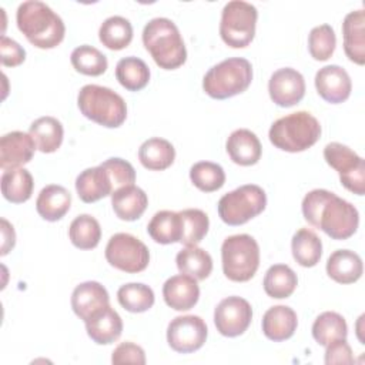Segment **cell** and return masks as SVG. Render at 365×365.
<instances>
[{"mask_svg": "<svg viewBox=\"0 0 365 365\" xmlns=\"http://www.w3.org/2000/svg\"><path fill=\"white\" fill-rule=\"evenodd\" d=\"M301 207L305 221L322 230L332 240H348L358 230V210L328 190L309 191L305 194Z\"/></svg>", "mask_w": 365, "mask_h": 365, "instance_id": "1", "label": "cell"}, {"mask_svg": "<svg viewBox=\"0 0 365 365\" xmlns=\"http://www.w3.org/2000/svg\"><path fill=\"white\" fill-rule=\"evenodd\" d=\"M16 21L24 37L38 48L57 47L66 34L61 17L38 0L23 1L17 7Z\"/></svg>", "mask_w": 365, "mask_h": 365, "instance_id": "2", "label": "cell"}, {"mask_svg": "<svg viewBox=\"0 0 365 365\" xmlns=\"http://www.w3.org/2000/svg\"><path fill=\"white\" fill-rule=\"evenodd\" d=\"M143 44L160 68L175 70L187 60V50L180 30L167 17L151 19L144 26Z\"/></svg>", "mask_w": 365, "mask_h": 365, "instance_id": "3", "label": "cell"}, {"mask_svg": "<svg viewBox=\"0 0 365 365\" xmlns=\"http://www.w3.org/2000/svg\"><path fill=\"white\" fill-rule=\"evenodd\" d=\"M321 135L319 121L308 111L291 113L272 123L268 137L274 147L299 153L312 147Z\"/></svg>", "mask_w": 365, "mask_h": 365, "instance_id": "4", "label": "cell"}, {"mask_svg": "<svg viewBox=\"0 0 365 365\" xmlns=\"http://www.w3.org/2000/svg\"><path fill=\"white\" fill-rule=\"evenodd\" d=\"M77 106L86 118L107 128H117L127 118L124 98L108 87L97 84L81 87L77 96Z\"/></svg>", "mask_w": 365, "mask_h": 365, "instance_id": "5", "label": "cell"}, {"mask_svg": "<svg viewBox=\"0 0 365 365\" xmlns=\"http://www.w3.org/2000/svg\"><path fill=\"white\" fill-rule=\"evenodd\" d=\"M252 80V66L247 58L231 57L212 66L202 78V88L217 100L244 93Z\"/></svg>", "mask_w": 365, "mask_h": 365, "instance_id": "6", "label": "cell"}, {"mask_svg": "<svg viewBox=\"0 0 365 365\" xmlns=\"http://www.w3.org/2000/svg\"><path fill=\"white\" fill-rule=\"evenodd\" d=\"M222 271L234 282L250 281L259 267V247L254 237L237 234L227 237L221 245Z\"/></svg>", "mask_w": 365, "mask_h": 365, "instance_id": "7", "label": "cell"}, {"mask_svg": "<svg viewBox=\"0 0 365 365\" xmlns=\"http://www.w3.org/2000/svg\"><path fill=\"white\" fill-rule=\"evenodd\" d=\"M267 205V194L257 184L241 185L224 194L217 205L220 218L228 225H242L261 214Z\"/></svg>", "mask_w": 365, "mask_h": 365, "instance_id": "8", "label": "cell"}, {"mask_svg": "<svg viewBox=\"0 0 365 365\" xmlns=\"http://www.w3.org/2000/svg\"><path fill=\"white\" fill-rule=\"evenodd\" d=\"M258 11L251 3L242 0L228 1L221 11L220 36L232 48L247 47L254 36Z\"/></svg>", "mask_w": 365, "mask_h": 365, "instance_id": "9", "label": "cell"}, {"mask_svg": "<svg viewBox=\"0 0 365 365\" xmlns=\"http://www.w3.org/2000/svg\"><path fill=\"white\" fill-rule=\"evenodd\" d=\"M106 259L120 271L137 274L148 267L150 251L137 237L127 232H117L106 245Z\"/></svg>", "mask_w": 365, "mask_h": 365, "instance_id": "10", "label": "cell"}, {"mask_svg": "<svg viewBox=\"0 0 365 365\" xmlns=\"http://www.w3.org/2000/svg\"><path fill=\"white\" fill-rule=\"evenodd\" d=\"M324 158L339 174L341 184L356 195L365 192V161L348 145L329 143L324 148Z\"/></svg>", "mask_w": 365, "mask_h": 365, "instance_id": "11", "label": "cell"}, {"mask_svg": "<svg viewBox=\"0 0 365 365\" xmlns=\"http://www.w3.org/2000/svg\"><path fill=\"white\" fill-rule=\"evenodd\" d=\"M207 335V325L198 315L175 317L167 328V342L171 349L180 354L198 351L205 344Z\"/></svg>", "mask_w": 365, "mask_h": 365, "instance_id": "12", "label": "cell"}, {"mask_svg": "<svg viewBox=\"0 0 365 365\" xmlns=\"http://www.w3.org/2000/svg\"><path fill=\"white\" fill-rule=\"evenodd\" d=\"M252 319L250 302L241 297L224 298L214 311V324L217 331L228 338L244 334Z\"/></svg>", "mask_w": 365, "mask_h": 365, "instance_id": "13", "label": "cell"}, {"mask_svg": "<svg viewBox=\"0 0 365 365\" xmlns=\"http://www.w3.org/2000/svg\"><path fill=\"white\" fill-rule=\"evenodd\" d=\"M271 100L279 107H292L305 96L304 76L291 67L278 68L268 81Z\"/></svg>", "mask_w": 365, "mask_h": 365, "instance_id": "14", "label": "cell"}, {"mask_svg": "<svg viewBox=\"0 0 365 365\" xmlns=\"http://www.w3.org/2000/svg\"><path fill=\"white\" fill-rule=\"evenodd\" d=\"M315 88L325 101L339 104L349 97L352 83L345 68L336 64H329L317 71Z\"/></svg>", "mask_w": 365, "mask_h": 365, "instance_id": "15", "label": "cell"}, {"mask_svg": "<svg viewBox=\"0 0 365 365\" xmlns=\"http://www.w3.org/2000/svg\"><path fill=\"white\" fill-rule=\"evenodd\" d=\"M37 145L33 137L23 131H11L0 138V167L1 170L19 168L34 155Z\"/></svg>", "mask_w": 365, "mask_h": 365, "instance_id": "16", "label": "cell"}, {"mask_svg": "<svg viewBox=\"0 0 365 365\" xmlns=\"http://www.w3.org/2000/svg\"><path fill=\"white\" fill-rule=\"evenodd\" d=\"M107 305H110L108 292L97 281L81 282L71 294V308L84 322Z\"/></svg>", "mask_w": 365, "mask_h": 365, "instance_id": "17", "label": "cell"}, {"mask_svg": "<svg viewBox=\"0 0 365 365\" xmlns=\"http://www.w3.org/2000/svg\"><path fill=\"white\" fill-rule=\"evenodd\" d=\"M163 297L165 304L175 311L191 309L200 298V287L197 279L190 275L178 274L170 277L163 285Z\"/></svg>", "mask_w": 365, "mask_h": 365, "instance_id": "18", "label": "cell"}, {"mask_svg": "<svg viewBox=\"0 0 365 365\" xmlns=\"http://www.w3.org/2000/svg\"><path fill=\"white\" fill-rule=\"evenodd\" d=\"M342 36L346 57L362 66L365 63V13L362 9L345 16L342 23Z\"/></svg>", "mask_w": 365, "mask_h": 365, "instance_id": "19", "label": "cell"}, {"mask_svg": "<svg viewBox=\"0 0 365 365\" xmlns=\"http://www.w3.org/2000/svg\"><path fill=\"white\" fill-rule=\"evenodd\" d=\"M86 331L96 344L108 345L120 338L123 321L118 312L107 305L86 321Z\"/></svg>", "mask_w": 365, "mask_h": 365, "instance_id": "20", "label": "cell"}, {"mask_svg": "<svg viewBox=\"0 0 365 365\" xmlns=\"http://www.w3.org/2000/svg\"><path fill=\"white\" fill-rule=\"evenodd\" d=\"M225 147L232 163L244 167L257 164L262 153L258 137L255 133L247 128H238L232 131L227 140Z\"/></svg>", "mask_w": 365, "mask_h": 365, "instance_id": "21", "label": "cell"}, {"mask_svg": "<svg viewBox=\"0 0 365 365\" xmlns=\"http://www.w3.org/2000/svg\"><path fill=\"white\" fill-rule=\"evenodd\" d=\"M298 318L292 308L287 305L271 307L262 317V332L264 335L274 341L281 342L294 335L297 331Z\"/></svg>", "mask_w": 365, "mask_h": 365, "instance_id": "22", "label": "cell"}, {"mask_svg": "<svg viewBox=\"0 0 365 365\" xmlns=\"http://www.w3.org/2000/svg\"><path fill=\"white\" fill-rule=\"evenodd\" d=\"M76 190L83 202H96L113 194V184L107 171L101 167H90L76 178Z\"/></svg>", "mask_w": 365, "mask_h": 365, "instance_id": "23", "label": "cell"}, {"mask_svg": "<svg viewBox=\"0 0 365 365\" xmlns=\"http://www.w3.org/2000/svg\"><path fill=\"white\" fill-rule=\"evenodd\" d=\"M111 205L120 220L135 221L144 214L148 205V198L140 187L131 184L118 188L111 194Z\"/></svg>", "mask_w": 365, "mask_h": 365, "instance_id": "24", "label": "cell"}, {"mask_svg": "<svg viewBox=\"0 0 365 365\" xmlns=\"http://www.w3.org/2000/svg\"><path fill=\"white\" fill-rule=\"evenodd\" d=\"M71 194L57 184L46 185L36 200V210L38 215L46 221H58L70 210Z\"/></svg>", "mask_w": 365, "mask_h": 365, "instance_id": "25", "label": "cell"}, {"mask_svg": "<svg viewBox=\"0 0 365 365\" xmlns=\"http://www.w3.org/2000/svg\"><path fill=\"white\" fill-rule=\"evenodd\" d=\"M364 272L361 257L351 250H336L327 261V274L335 282L352 284L356 282Z\"/></svg>", "mask_w": 365, "mask_h": 365, "instance_id": "26", "label": "cell"}, {"mask_svg": "<svg viewBox=\"0 0 365 365\" xmlns=\"http://www.w3.org/2000/svg\"><path fill=\"white\" fill-rule=\"evenodd\" d=\"M174 158L175 148L165 138H148L138 148V160L147 170L163 171L174 163Z\"/></svg>", "mask_w": 365, "mask_h": 365, "instance_id": "27", "label": "cell"}, {"mask_svg": "<svg viewBox=\"0 0 365 365\" xmlns=\"http://www.w3.org/2000/svg\"><path fill=\"white\" fill-rule=\"evenodd\" d=\"M29 134L33 137L37 148L41 153L50 154L57 151L63 143V124L51 115L38 117L30 124Z\"/></svg>", "mask_w": 365, "mask_h": 365, "instance_id": "28", "label": "cell"}, {"mask_svg": "<svg viewBox=\"0 0 365 365\" xmlns=\"http://www.w3.org/2000/svg\"><path fill=\"white\" fill-rule=\"evenodd\" d=\"M0 184L3 197L13 204L26 202L31 197L34 188L33 175L29 170L21 167L6 170L1 174Z\"/></svg>", "mask_w": 365, "mask_h": 365, "instance_id": "29", "label": "cell"}, {"mask_svg": "<svg viewBox=\"0 0 365 365\" xmlns=\"http://www.w3.org/2000/svg\"><path fill=\"white\" fill-rule=\"evenodd\" d=\"M175 262L181 274L190 275L197 281L205 279L212 271L211 255L197 245H190L178 251Z\"/></svg>", "mask_w": 365, "mask_h": 365, "instance_id": "30", "label": "cell"}, {"mask_svg": "<svg viewBox=\"0 0 365 365\" xmlns=\"http://www.w3.org/2000/svg\"><path fill=\"white\" fill-rule=\"evenodd\" d=\"M294 259L301 267H315L322 255L321 238L309 228L298 230L291 240Z\"/></svg>", "mask_w": 365, "mask_h": 365, "instance_id": "31", "label": "cell"}, {"mask_svg": "<svg viewBox=\"0 0 365 365\" xmlns=\"http://www.w3.org/2000/svg\"><path fill=\"white\" fill-rule=\"evenodd\" d=\"M181 230L180 214L170 210L155 212L147 225L148 235L158 244L180 242Z\"/></svg>", "mask_w": 365, "mask_h": 365, "instance_id": "32", "label": "cell"}, {"mask_svg": "<svg viewBox=\"0 0 365 365\" xmlns=\"http://www.w3.org/2000/svg\"><path fill=\"white\" fill-rule=\"evenodd\" d=\"M264 291L268 297L282 299L291 297L298 285L297 274L285 264H275L268 268L264 277Z\"/></svg>", "mask_w": 365, "mask_h": 365, "instance_id": "33", "label": "cell"}, {"mask_svg": "<svg viewBox=\"0 0 365 365\" xmlns=\"http://www.w3.org/2000/svg\"><path fill=\"white\" fill-rule=\"evenodd\" d=\"M115 78L128 91H140L150 81V68L138 57L128 56L118 60L115 66Z\"/></svg>", "mask_w": 365, "mask_h": 365, "instance_id": "34", "label": "cell"}, {"mask_svg": "<svg viewBox=\"0 0 365 365\" xmlns=\"http://www.w3.org/2000/svg\"><path fill=\"white\" fill-rule=\"evenodd\" d=\"M98 38L110 50H123L133 40V26L123 16H111L101 23Z\"/></svg>", "mask_w": 365, "mask_h": 365, "instance_id": "35", "label": "cell"}, {"mask_svg": "<svg viewBox=\"0 0 365 365\" xmlns=\"http://www.w3.org/2000/svg\"><path fill=\"white\" fill-rule=\"evenodd\" d=\"M346 321L338 312L325 311L319 314L312 324V336L322 346H327L336 339H346Z\"/></svg>", "mask_w": 365, "mask_h": 365, "instance_id": "36", "label": "cell"}, {"mask_svg": "<svg viewBox=\"0 0 365 365\" xmlns=\"http://www.w3.org/2000/svg\"><path fill=\"white\" fill-rule=\"evenodd\" d=\"M68 237L74 247L80 250H93L100 242L101 228L94 217L90 214H81L71 221L68 227Z\"/></svg>", "mask_w": 365, "mask_h": 365, "instance_id": "37", "label": "cell"}, {"mask_svg": "<svg viewBox=\"0 0 365 365\" xmlns=\"http://www.w3.org/2000/svg\"><path fill=\"white\" fill-rule=\"evenodd\" d=\"M117 299L128 312L140 314L148 311L154 305L155 297L148 285L141 282H130L118 288Z\"/></svg>", "mask_w": 365, "mask_h": 365, "instance_id": "38", "label": "cell"}, {"mask_svg": "<svg viewBox=\"0 0 365 365\" xmlns=\"http://www.w3.org/2000/svg\"><path fill=\"white\" fill-rule=\"evenodd\" d=\"M181 217V240L185 247L197 245L208 232V215L198 208H187L178 212Z\"/></svg>", "mask_w": 365, "mask_h": 365, "instance_id": "39", "label": "cell"}, {"mask_svg": "<svg viewBox=\"0 0 365 365\" xmlns=\"http://www.w3.org/2000/svg\"><path fill=\"white\" fill-rule=\"evenodd\" d=\"M70 60L74 70L84 76H101L108 67L107 57L98 48L88 44L76 47L71 51Z\"/></svg>", "mask_w": 365, "mask_h": 365, "instance_id": "40", "label": "cell"}, {"mask_svg": "<svg viewBox=\"0 0 365 365\" xmlns=\"http://www.w3.org/2000/svg\"><path fill=\"white\" fill-rule=\"evenodd\" d=\"M190 178L198 190L204 192H212L224 185L225 173L217 163L200 161L190 168Z\"/></svg>", "mask_w": 365, "mask_h": 365, "instance_id": "41", "label": "cell"}, {"mask_svg": "<svg viewBox=\"0 0 365 365\" xmlns=\"http://www.w3.org/2000/svg\"><path fill=\"white\" fill-rule=\"evenodd\" d=\"M336 46L335 31L329 24H321L314 27L308 36V50L312 58L318 61L328 60Z\"/></svg>", "mask_w": 365, "mask_h": 365, "instance_id": "42", "label": "cell"}, {"mask_svg": "<svg viewBox=\"0 0 365 365\" xmlns=\"http://www.w3.org/2000/svg\"><path fill=\"white\" fill-rule=\"evenodd\" d=\"M100 165L107 171L114 191H117L118 188H123L125 185H131L135 181L134 167L123 158L111 157V158L106 160L104 163H101Z\"/></svg>", "mask_w": 365, "mask_h": 365, "instance_id": "43", "label": "cell"}, {"mask_svg": "<svg viewBox=\"0 0 365 365\" xmlns=\"http://www.w3.org/2000/svg\"><path fill=\"white\" fill-rule=\"evenodd\" d=\"M113 364H145V354L144 349L133 342H121L115 346L111 355Z\"/></svg>", "mask_w": 365, "mask_h": 365, "instance_id": "44", "label": "cell"}, {"mask_svg": "<svg viewBox=\"0 0 365 365\" xmlns=\"http://www.w3.org/2000/svg\"><path fill=\"white\" fill-rule=\"evenodd\" d=\"M0 58L3 66L16 67L26 60V50L16 40L3 34L0 37Z\"/></svg>", "mask_w": 365, "mask_h": 365, "instance_id": "45", "label": "cell"}, {"mask_svg": "<svg viewBox=\"0 0 365 365\" xmlns=\"http://www.w3.org/2000/svg\"><path fill=\"white\" fill-rule=\"evenodd\" d=\"M325 351V364L334 365V364H354V355L352 349L348 345L346 339H336L331 344H328Z\"/></svg>", "mask_w": 365, "mask_h": 365, "instance_id": "46", "label": "cell"}, {"mask_svg": "<svg viewBox=\"0 0 365 365\" xmlns=\"http://www.w3.org/2000/svg\"><path fill=\"white\" fill-rule=\"evenodd\" d=\"M1 234H3V244H1V255H6L16 244V234L13 225L9 224L7 220L1 218Z\"/></svg>", "mask_w": 365, "mask_h": 365, "instance_id": "47", "label": "cell"}]
</instances>
